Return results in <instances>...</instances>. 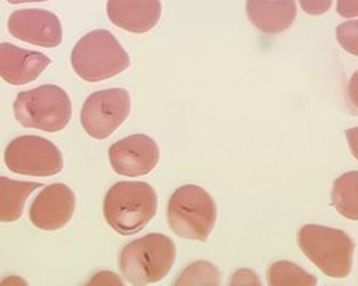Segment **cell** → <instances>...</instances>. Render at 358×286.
<instances>
[{
  "instance_id": "6da1fadb",
  "label": "cell",
  "mask_w": 358,
  "mask_h": 286,
  "mask_svg": "<svg viewBox=\"0 0 358 286\" xmlns=\"http://www.w3.org/2000/svg\"><path fill=\"white\" fill-rule=\"evenodd\" d=\"M157 212V194L147 182H118L105 197L103 215L108 225L122 236L139 233Z\"/></svg>"
},
{
  "instance_id": "7a4b0ae2",
  "label": "cell",
  "mask_w": 358,
  "mask_h": 286,
  "mask_svg": "<svg viewBox=\"0 0 358 286\" xmlns=\"http://www.w3.org/2000/svg\"><path fill=\"white\" fill-rule=\"evenodd\" d=\"M72 68L81 80L100 82L124 72L130 57L110 31L99 29L87 33L72 50Z\"/></svg>"
},
{
  "instance_id": "3957f363",
  "label": "cell",
  "mask_w": 358,
  "mask_h": 286,
  "mask_svg": "<svg viewBox=\"0 0 358 286\" xmlns=\"http://www.w3.org/2000/svg\"><path fill=\"white\" fill-rule=\"evenodd\" d=\"M176 259L173 241L159 233H151L130 241L120 255V270L131 285H150L167 276Z\"/></svg>"
},
{
  "instance_id": "277c9868",
  "label": "cell",
  "mask_w": 358,
  "mask_h": 286,
  "mask_svg": "<svg viewBox=\"0 0 358 286\" xmlns=\"http://www.w3.org/2000/svg\"><path fill=\"white\" fill-rule=\"evenodd\" d=\"M297 241L301 252L329 278L350 276L355 245L345 231L309 224L301 227Z\"/></svg>"
},
{
  "instance_id": "5b68a950",
  "label": "cell",
  "mask_w": 358,
  "mask_h": 286,
  "mask_svg": "<svg viewBox=\"0 0 358 286\" xmlns=\"http://www.w3.org/2000/svg\"><path fill=\"white\" fill-rule=\"evenodd\" d=\"M167 223L176 236L205 241L217 223V204L197 185L179 186L167 204Z\"/></svg>"
},
{
  "instance_id": "8992f818",
  "label": "cell",
  "mask_w": 358,
  "mask_h": 286,
  "mask_svg": "<svg viewBox=\"0 0 358 286\" xmlns=\"http://www.w3.org/2000/svg\"><path fill=\"white\" fill-rule=\"evenodd\" d=\"M14 114L21 126L55 133L69 124L72 103L63 88L42 85L17 96Z\"/></svg>"
},
{
  "instance_id": "52a82bcc",
  "label": "cell",
  "mask_w": 358,
  "mask_h": 286,
  "mask_svg": "<svg viewBox=\"0 0 358 286\" xmlns=\"http://www.w3.org/2000/svg\"><path fill=\"white\" fill-rule=\"evenodd\" d=\"M131 100L124 88L90 94L81 111V124L87 133L94 139H106L124 123L130 114Z\"/></svg>"
},
{
  "instance_id": "ba28073f",
  "label": "cell",
  "mask_w": 358,
  "mask_h": 286,
  "mask_svg": "<svg viewBox=\"0 0 358 286\" xmlns=\"http://www.w3.org/2000/svg\"><path fill=\"white\" fill-rule=\"evenodd\" d=\"M5 164L18 174L52 176L62 172L63 157L60 149L48 139L21 136L6 146Z\"/></svg>"
},
{
  "instance_id": "9c48e42d",
  "label": "cell",
  "mask_w": 358,
  "mask_h": 286,
  "mask_svg": "<svg viewBox=\"0 0 358 286\" xmlns=\"http://www.w3.org/2000/svg\"><path fill=\"white\" fill-rule=\"evenodd\" d=\"M160 160V149L147 135H131L109 148V161L115 173L127 178L148 174Z\"/></svg>"
},
{
  "instance_id": "30bf717a",
  "label": "cell",
  "mask_w": 358,
  "mask_h": 286,
  "mask_svg": "<svg viewBox=\"0 0 358 286\" xmlns=\"http://www.w3.org/2000/svg\"><path fill=\"white\" fill-rule=\"evenodd\" d=\"M8 30L14 38L43 48L59 47L63 29L59 17L45 9H20L10 14Z\"/></svg>"
},
{
  "instance_id": "8fae6325",
  "label": "cell",
  "mask_w": 358,
  "mask_h": 286,
  "mask_svg": "<svg viewBox=\"0 0 358 286\" xmlns=\"http://www.w3.org/2000/svg\"><path fill=\"white\" fill-rule=\"evenodd\" d=\"M75 212V194L64 183L45 186L30 206V221L39 229L54 231L63 228Z\"/></svg>"
},
{
  "instance_id": "7c38bea8",
  "label": "cell",
  "mask_w": 358,
  "mask_h": 286,
  "mask_svg": "<svg viewBox=\"0 0 358 286\" xmlns=\"http://www.w3.org/2000/svg\"><path fill=\"white\" fill-rule=\"evenodd\" d=\"M51 64L42 52L22 50L13 43H0V78L8 84L22 85L36 81Z\"/></svg>"
},
{
  "instance_id": "4fadbf2b",
  "label": "cell",
  "mask_w": 358,
  "mask_h": 286,
  "mask_svg": "<svg viewBox=\"0 0 358 286\" xmlns=\"http://www.w3.org/2000/svg\"><path fill=\"white\" fill-rule=\"evenodd\" d=\"M110 23L131 33H145L157 26L162 17L160 0H108Z\"/></svg>"
},
{
  "instance_id": "5bb4252c",
  "label": "cell",
  "mask_w": 358,
  "mask_h": 286,
  "mask_svg": "<svg viewBox=\"0 0 358 286\" xmlns=\"http://www.w3.org/2000/svg\"><path fill=\"white\" fill-rule=\"evenodd\" d=\"M246 15L257 29L267 35H276L294 24L296 0H246Z\"/></svg>"
},
{
  "instance_id": "9a60e30c",
  "label": "cell",
  "mask_w": 358,
  "mask_h": 286,
  "mask_svg": "<svg viewBox=\"0 0 358 286\" xmlns=\"http://www.w3.org/2000/svg\"><path fill=\"white\" fill-rule=\"evenodd\" d=\"M38 182L13 181L0 178V223H15L22 215V209L30 194L41 188Z\"/></svg>"
},
{
  "instance_id": "2e32d148",
  "label": "cell",
  "mask_w": 358,
  "mask_h": 286,
  "mask_svg": "<svg viewBox=\"0 0 358 286\" xmlns=\"http://www.w3.org/2000/svg\"><path fill=\"white\" fill-rule=\"evenodd\" d=\"M331 202L343 218L358 221V172H348L334 181Z\"/></svg>"
},
{
  "instance_id": "e0dca14e",
  "label": "cell",
  "mask_w": 358,
  "mask_h": 286,
  "mask_svg": "<svg viewBox=\"0 0 358 286\" xmlns=\"http://www.w3.org/2000/svg\"><path fill=\"white\" fill-rule=\"evenodd\" d=\"M268 285L282 286V285H317V278L306 273L303 269L296 266L289 261L273 262L267 273Z\"/></svg>"
},
{
  "instance_id": "ac0fdd59",
  "label": "cell",
  "mask_w": 358,
  "mask_h": 286,
  "mask_svg": "<svg viewBox=\"0 0 358 286\" xmlns=\"http://www.w3.org/2000/svg\"><path fill=\"white\" fill-rule=\"evenodd\" d=\"M220 280L221 276L215 266L206 261H197L182 271L175 285H220Z\"/></svg>"
},
{
  "instance_id": "d6986e66",
  "label": "cell",
  "mask_w": 358,
  "mask_h": 286,
  "mask_svg": "<svg viewBox=\"0 0 358 286\" xmlns=\"http://www.w3.org/2000/svg\"><path fill=\"white\" fill-rule=\"evenodd\" d=\"M336 39L346 52L358 57V20L345 21V23L338 26Z\"/></svg>"
},
{
  "instance_id": "ffe728a7",
  "label": "cell",
  "mask_w": 358,
  "mask_h": 286,
  "mask_svg": "<svg viewBox=\"0 0 358 286\" xmlns=\"http://www.w3.org/2000/svg\"><path fill=\"white\" fill-rule=\"evenodd\" d=\"M300 8L309 15H322L330 10L333 0H299Z\"/></svg>"
},
{
  "instance_id": "44dd1931",
  "label": "cell",
  "mask_w": 358,
  "mask_h": 286,
  "mask_svg": "<svg viewBox=\"0 0 358 286\" xmlns=\"http://www.w3.org/2000/svg\"><path fill=\"white\" fill-rule=\"evenodd\" d=\"M336 10L343 18L358 17V0H338Z\"/></svg>"
},
{
  "instance_id": "7402d4cb",
  "label": "cell",
  "mask_w": 358,
  "mask_h": 286,
  "mask_svg": "<svg viewBox=\"0 0 358 286\" xmlns=\"http://www.w3.org/2000/svg\"><path fill=\"white\" fill-rule=\"evenodd\" d=\"M231 285H260L259 278H257V274L251 270H239L234 273V276L230 282Z\"/></svg>"
},
{
  "instance_id": "603a6c76",
  "label": "cell",
  "mask_w": 358,
  "mask_h": 286,
  "mask_svg": "<svg viewBox=\"0 0 358 286\" xmlns=\"http://www.w3.org/2000/svg\"><path fill=\"white\" fill-rule=\"evenodd\" d=\"M345 137H346V140H348V145H350V149L352 152L354 158L358 160V127L346 130Z\"/></svg>"
},
{
  "instance_id": "cb8c5ba5",
  "label": "cell",
  "mask_w": 358,
  "mask_h": 286,
  "mask_svg": "<svg viewBox=\"0 0 358 286\" xmlns=\"http://www.w3.org/2000/svg\"><path fill=\"white\" fill-rule=\"evenodd\" d=\"M90 283H117L121 285V279L117 278V274L110 271H100L96 276L90 280Z\"/></svg>"
},
{
  "instance_id": "d4e9b609",
  "label": "cell",
  "mask_w": 358,
  "mask_h": 286,
  "mask_svg": "<svg viewBox=\"0 0 358 286\" xmlns=\"http://www.w3.org/2000/svg\"><path fill=\"white\" fill-rule=\"evenodd\" d=\"M348 97L351 103L358 109V70L351 76L348 84Z\"/></svg>"
},
{
  "instance_id": "484cf974",
  "label": "cell",
  "mask_w": 358,
  "mask_h": 286,
  "mask_svg": "<svg viewBox=\"0 0 358 286\" xmlns=\"http://www.w3.org/2000/svg\"><path fill=\"white\" fill-rule=\"evenodd\" d=\"M10 5H18V3H31V2H45V0H6Z\"/></svg>"
}]
</instances>
